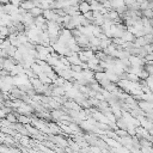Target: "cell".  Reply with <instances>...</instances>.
Returning a JSON list of instances; mask_svg holds the SVG:
<instances>
[{
  "label": "cell",
  "mask_w": 153,
  "mask_h": 153,
  "mask_svg": "<svg viewBox=\"0 0 153 153\" xmlns=\"http://www.w3.org/2000/svg\"><path fill=\"white\" fill-rule=\"evenodd\" d=\"M43 11H44V10H42V8H41V7H38V6H35V7H32L31 10H29V12H30L33 17H37V16L43 14Z\"/></svg>",
  "instance_id": "2"
},
{
  "label": "cell",
  "mask_w": 153,
  "mask_h": 153,
  "mask_svg": "<svg viewBox=\"0 0 153 153\" xmlns=\"http://www.w3.org/2000/svg\"><path fill=\"white\" fill-rule=\"evenodd\" d=\"M18 121H19V122H22L23 124H26V123H29V122H30V118H29V116H27V115H20V116L18 117Z\"/></svg>",
  "instance_id": "3"
},
{
  "label": "cell",
  "mask_w": 153,
  "mask_h": 153,
  "mask_svg": "<svg viewBox=\"0 0 153 153\" xmlns=\"http://www.w3.org/2000/svg\"><path fill=\"white\" fill-rule=\"evenodd\" d=\"M6 115H7V112L5 111V109L4 108H0V120L6 118Z\"/></svg>",
  "instance_id": "5"
},
{
  "label": "cell",
  "mask_w": 153,
  "mask_h": 153,
  "mask_svg": "<svg viewBox=\"0 0 153 153\" xmlns=\"http://www.w3.org/2000/svg\"><path fill=\"white\" fill-rule=\"evenodd\" d=\"M6 120H8L10 122L14 123V122L18 121V117H17V115H14V114H7V115H6Z\"/></svg>",
  "instance_id": "4"
},
{
  "label": "cell",
  "mask_w": 153,
  "mask_h": 153,
  "mask_svg": "<svg viewBox=\"0 0 153 153\" xmlns=\"http://www.w3.org/2000/svg\"><path fill=\"white\" fill-rule=\"evenodd\" d=\"M117 134L121 135V136H123V135H127V131H126V130H124V131H123V130H117Z\"/></svg>",
  "instance_id": "6"
},
{
  "label": "cell",
  "mask_w": 153,
  "mask_h": 153,
  "mask_svg": "<svg viewBox=\"0 0 153 153\" xmlns=\"http://www.w3.org/2000/svg\"><path fill=\"white\" fill-rule=\"evenodd\" d=\"M79 11L81 13H85L87 11H91V4L88 1H80V4H79Z\"/></svg>",
  "instance_id": "1"
}]
</instances>
